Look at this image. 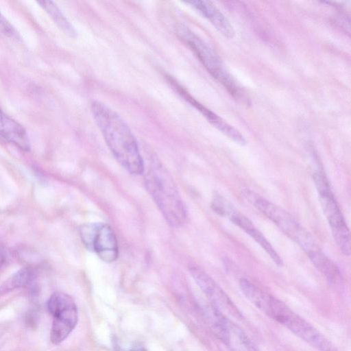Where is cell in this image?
Segmentation results:
<instances>
[{
    "instance_id": "1",
    "label": "cell",
    "mask_w": 351,
    "mask_h": 351,
    "mask_svg": "<svg viewBox=\"0 0 351 351\" xmlns=\"http://www.w3.org/2000/svg\"><path fill=\"white\" fill-rule=\"evenodd\" d=\"M91 112L105 142L117 162L129 173L139 175L145 167L137 142L124 120L99 101L91 104Z\"/></svg>"
},
{
    "instance_id": "2",
    "label": "cell",
    "mask_w": 351,
    "mask_h": 351,
    "mask_svg": "<svg viewBox=\"0 0 351 351\" xmlns=\"http://www.w3.org/2000/svg\"><path fill=\"white\" fill-rule=\"evenodd\" d=\"M145 185L166 221L180 227L187 217L185 205L173 180L158 160L149 165L145 174Z\"/></svg>"
},
{
    "instance_id": "3",
    "label": "cell",
    "mask_w": 351,
    "mask_h": 351,
    "mask_svg": "<svg viewBox=\"0 0 351 351\" xmlns=\"http://www.w3.org/2000/svg\"><path fill=\"white\" fill-rule=\"evenodd\" d=\"M175 30L178 38L193 51L207 71L234 99L245 106L250 104L247 93L231 76L217 55L204 40L183 24H178Z\"/></svg>"
},
{
    "instance_id": "4",
    "label": "cell",
    "mask_w": 351,
    "mask_h": 351,
    "mask_svg": "<svg viewBox=\"0 0 351 351\" xmlns=\"http://www.w3.org/2000/svg\"><path fill=\"white\" fill-rule=\"evenodd\" d=\"M258 308L319 351H337L313 326L269 293L264 295Z\"/></svg>"
},
{
    "instance_id": "5",
    "label": "cell",
    "mask_w": 351,
    "mask_h": 351,
    "mask_svg": "<svg viewBox=\"0 0 351 351\" xmlns=\"http://www.w3.org/2000/svg\"><path fill=\"white\" fill-rule=\"evenodd\" d=\"M323 213L330 225L334 240L344 256L350 254V231L326 177L322 172L313 174Z\"/></svg>"
},
{
    "instance_id": "6",
    "label": "cell",
    "mask_w": 351,
    "mask_h": 351,
    "mask_svg": "<svg viewBox=\"0 0 351 351\" xmlns=\"http://www.w3.org/2000/svg\"><path fill=\"white\" fill-rule=\"evenodd\" d=\"M53 317L50 339L53 344L62 343L72 332L77 322V308L74 300L62 292H55L47 302Z\"/></svg>"
},
{
    "instance_id": "7",
    "label": "cell",
    "mask_w": 351,
    "mask_h": 351,
    "mask_svg": "<svg viewBox=\"0 0 351 351\" xmlns=\"http://www.w3.org/2000/svg\"><path fill=\"white\" fill-rule=\"evenodd\" d=\"M241 194L295 243L305 232L306 229L289 213L253 190L243 188Z\"/></svg>"
},
{
    "instance_id": "8",
    "label": "cell",
    "mask_w": 351,
    "mask_h": 351,
    "mask_svg": "<svg viewBox=\"0 0 351 351\" xmlns=\"http://www.w3.org/2000/svg\"><path fill=\"white\" fill-rule=\"evenodd\" d=\"M211 208L215 213L229 219L252 238L266 252L276 265L278 267L282 265V258L262 232L227 199L219 194L215 195L211 202Z\"/></svg>"
},
{
    "instance_id": "9",
    "label": "cell",
    "mask_w": 351,
    "mask_h": 351,
    "mask_svg": "<svg viewBox=\"0 0 351 351\" xmlns=\"http://www.w3.org/2000/svg\"><path fill=\"white\" fill-rule=\"evenodd\" d=\"M80 235L84 247L95 252L104 262L109 263L117 259L118 243L108 225L101 223L84 224L80 229Z\"/></svg>"
},
{
    "instance_id": "10",
    "label": "cell",
    "mask_w": 351,
    "mask_h": 351,
    "mask_svg": "<svg viewBox=\"0 0 351 351\" xmlns=\"http://www.w3.org/2000/svg\"><path fill=\"white\" fill-rule=\"evenodd\" d=\"M190 272L195 281L202 291L209 303L227 319H241L242 315L237 306L205 271L193 266Z\"/></svg>"
},
{
    "instance_id": "11",
    "label": "cell",
    "mask_w": 351,
    "mask_h": 351,
    "mask_svg": "<svg viewBox=\"0 0 351 351\" xmlns=\"http://www.w3.org/2000/svg\"><path fill=\"white\" fill-rule=\"evenodd\" d=\"M169 82L175 86L182 97L195 108L213 127L237 144L240 145L246 144L244 136L237 129L228 124L221 117L205 107L203 104H200L173 79H170Z\"/></svg>"
},
{
    "instance_id": "12",
    "label": "cell",
    "mask_w": 351,
    "mask_h": 351,
    "mask_svg": "<svg viewBox=\"0 0 351 351\" xmlns=\"http://www.w3.org/2000/svg\"><path fill=\"white\" fill-rule=\"evenodd\" d=\"M207 19L223 36L228 38L234 36V30L228 19L209 1H190L186 2Z\"/></svg>"
},
{
    "instance_id": "13",
    "label": "cell",
    "mask_w": 351,
    "mask_h": 351,
    "mask_svg": "<svg viewBox=\"0 0 351 351\" xmlns=\"http://www.w3.org/2000/svg\"><path fill=\"white\" fill-rule=\"evenodd\" d=\"M0 136L23 151L30 147L29 140L23 127L5 114L0 108Z\"/></svg>"
},
{
    "instance_id": "14",
    "label": "cell",
    "mask_w": 351,
    "mask_h": 351,
    "mask_svg": "<svg viewBox=\"0 0 351 351\" xmlns=\"http://www.w3.org/2000/svg\"><path fill=\"white\" fill-rule=\"evenodd\" d=\"M38 3L63 32L71 36H75L76 32L73 27L53 1H41Z\"/></svg>"
},
{
    "instance_id": "15",
    "label": "cell",
    "mask_w": 351,
    "mask_h": 351,
    "mask_svg": "<svg viewBox=\"0 0 351 351\" xmlns=\"http://www.w3.org/2000/svg\"><path fill=\"white\" fill-rule=\"evenodd\" d=\"M35 278V271L32 267H24L16 271L6 282L5 290L20 288L29 285Z\"/></svg>"
},
{
    "instance_id": "16",
    "label": "cell",
    "mask_w": 351,
    "mask_h": 351,
    "mask_svg": "<svg viewBox=\"0 0 351 351\" xmlns=\"http://www.w3.org/2000/svg\"><path fill=\"white\" fill-rule=\"evenodd\" d=\"M0 32L10 38L18 40L20 36L10 22L0 13Z\"/></svg>"
},
{
    "instance_id": "17",
    "label": "cell",
    "mask_w": 351,
    "mask_h": 351,
    "mask_svg": "<svg viewBox=\"0 0 351 351\" xmlns=\"http://www.w3.org/2000/svg\"><path fill=\"white\" fill-rule=\"evenodd\" d=\"M4 260H5V256H4V254H3V250L0 248V267H1V265H3V262H4Z\"/></svg>"
},
{
    "instance_id": "18",
    "label": "cell",
    "mask_w": 351,
    "mask_h": 351,
    "mask_svg": "<svg viewBox=\"0 0 351 351\" xmlns=\"http://www.w3.org/2000/svg\"><path fill=\"white\" fill-rule=\"evenodd\" d=\"M130 351H147V350L143 348H133L132 350H131Z\"/></svg>"
}]
</instances>
